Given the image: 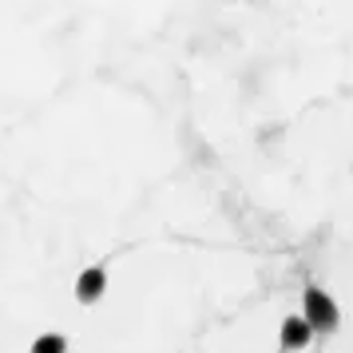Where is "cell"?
<instances>
[{
  "mask_svg": "<svg viewBox=\"0 0 353 353\" xmlns=\"http://www.w3.org/2000/svg\"><path fill=\"white\" fill-rule=\"evenodd\" d=\"M302 314H305V321L314 325V334H334L337 325H341V314H337V302L325 294L321 286H305V294H302Z\"/></svg>",
  "mask_w": 353,
  "mask_h": 353,
  "instance_id": "1",
  "label": "cell"
},
{
  "mask_svg": "<svg viewBox=\"0 0 353 353\" xmlns=\"http://www.w3.org/2000/svg\"><path fill=\"white\" fill-rule=\"evenodd\" d=\"M108 290V270L103 266H88V270L76 278V302L80 305H96Z\"/></svg>",
  "mask_w": 353,
  "mask_h": 353,
  "instance_id": "2",
  "label": "cell"
},
{
  "mask_svg": "<svg viewBox=\"0 0 353 353\" xmlns=\"http://www.w3.org/2000/svg\"><path fill=\"white\" fill-rule=\"evenodd\" d=\"M310 337H314V325L305 321V314L298 318H286L282 321V334H278V341H282V350H305L310 345Z\"/></svg>",
  "mask_w": 353,
  "mask_h": 353,
  "instance_id": "3",
  "label": "cell"
},
{
  "mask_svg": "<svg viewBox=\"0 0 353 353\" xmlns=\"http://www.w3.org/2000/svg\"><path fill=\"white\" fill-rule=\"evenodd\" d=\"M68 341L60 334H44V337H36V345H32V353H60Z\"/></svg>",
  "mask_w": 353,
  "mask_h": 353,
  "instance_id": "4",
  "label": "cell"
}]
</instances>
